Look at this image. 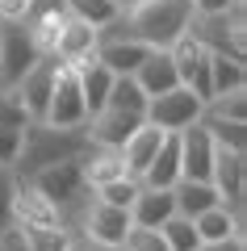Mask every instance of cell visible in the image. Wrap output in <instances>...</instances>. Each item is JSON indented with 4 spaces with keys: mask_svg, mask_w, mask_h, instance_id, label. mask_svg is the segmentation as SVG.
Listing matches in <instances>:
<instances>
[{
    "mask_svg": "<svg viewBox=\"0 0 247 251\" xmlns=\"http://www.w3.org/2000/svg\"><path fill=\"white\" fill-rule=\"evenodd\" d=\"M176 218V201H172V188H142L130 205V222L142 230H159V226Z\"/></svg>",
    "mask_w": 247,
    "mask_h": 251,
    "instance_id": "ac0fdd59",
    "label": "cell"
},
{
    "mask_svg": "<svg viewBox=\"0 0 247 251\" xmlns=\"http://www.w3.org/2000/svg\"><path fill=\"white\" fill-rule=\"evenodd\" d=\"M210 88L214 97H226V92H247V67L243 59H230V54H210ZM210 97V100H214Z\"/></svg>",
    "mask_w": 247,
    "mask_h": 251,
    "instance_id": "cb8c5ba5",
    "label": "cell"
},
{
    "mask_svg": "<svg viewBox=\"0 0 247 251\" xmlns=\"http://www.w3.org/2000/svg\"><path fill=\"white\" fill-rule=\"evenodd\" d=\"M201 117H218V122H247V92H226V97H214L205 105Z\"/></svg>",
    "mask_w": 247,
    "mask_h": 251,
    "instance_id": "f546056e",
    "label": "cell"
},
{
    "mask_svg": "<svg viewBox=\"0 0 247 251\" xmlns=\"http://www.w3.org/2000/svg\"><path fill=\"white\" fill-rule=\"evenodd\" d=\"M88 147H92L88 130H59V126H46V122H29L26 138H21V155H17L13 168L21 172V180H29L42 168H55V163H67V159H84Z\"/></svg>",
    "mask_w": 247,
    "mask_h": 251,
    "instance_id": "3957f363",
    "label": "cell"
},
{
    "mask_svg": "<svg viewBox=\"0 0 247 251\" xmlns=\"http://www.w3.org/2000/svg\"><path fill=\"white\" fill-rule=\"evenodd\" d=\"M21 138H26V130H0V168H13L17 163Z\"/></svg>",
    "mask_w": 247,
    "mask_h": 251,
    "instance_id": "836d02e7",
    "label": "cell"
},
{
    "mask_svg": "<svg viewBox=\"0 0 247 251\" xmlns=\"http://www.w3.org/2000/svg\"><path fill=\"white\" fill-rule=\"evenodd\" d=\"M26 126H29V117H26V109H21L17 92L0 88V130H26Z\"/></svg>",
    "mask_w": 247,
    "mask_h": 251,
    "instance_id": "4dcf8cb0",
    "label": "cell"
},
{
    "mask_svg": "<svg viewBox=\"0 0 247 251\" xmlns=\"http://www.w3.org/2000/svg\"><path fill=\"white\" fill-rule=\"evenodd\" d=\"M46 126H59V130H84L88 126V109L80 97V80L71 67L55 72V88H51V105H46Z\"/></svg>",
    "mask_w": 247,
    "mask_h": 251,
    "instance_id": "ba28073f",
    "label": "cell"
},
{
    "mask_svg": "<svg viewBox=\"0 0 247 251\" xmlns=\"http://www.w3.org/2000/svg\"><path fill=\"white\" fill-rule=\"evenodd\" d=\"M42 59V50L34 46L29 29L21 21H4L0 25V88H17L21 75Z\"/></svg>",
    "mask_w": 247,
    "mask_h": 251,
    "instance_id": "8992f818",
    "label": "cell"
},
{
    "mask_svg": "<svg viewBox=\"0 0 247 251\" xmlns=\"http://www.w3.org/2000/svg\"><path fill=\"white\" fill-rule=\"evenodd\" d=\"M76 72V80H80V97H84V109H88V122L105 109V100H109V88H113V80L117 75L113 72H105L97 59H88V63H80V67H71Z\"/></svg>",
    "mask_w": 247,
    "mask_h": 251,
    "instance_id": "d6986e66",
    "label": "cell"
},
{
    "mask_svg": "<svg viewBox=\"0 0 247 251\" xmlns=\"http://www.w3.org/2000/svg\"><path fill=\"white\" fill-rule=\"evenodd\" d=\"M147 122V97L138 92V84L130 75H117L113 88H109V100L97 117H92L88 143L92 147H109V151H122V143Z\"/></svg>",
    "mask_w": 247,
    "mask_h": 251,
    "instance_id": "7a4b0ae2",
    "label": "cell"
},
{
    "mask_svg": "<svg viewBox=\"0 0 247 251\" xmlns=\"http://www.w3.org/2000/svg\"><path fill=\"white\" fill-rule=\"evenodd\" d=\"M142 193V184L138 180H130V176H122V180H113V184H105V188H97L92 197L101 201V205H113V209H130L134 205V197Z\"/></svg>",
    "mask_w": 247,
    "mask_h": 251,
    "instance_id": "f1b7e54d",
    "label": "cell"
},
{
    "mask_svg": "<svg viewBox=\"0 0 247 251\" xmlns=\"http://www.w3.org/2000/svg\"><path fill=\"white\" fill-rule=\"evenodd\" d=\"M176 180H180V138L164 134V147L155 151V159H151V168L142 172L138 184L142 188H172Z\"/></svg>",
    "mask_w": 247,
    "mask_h": 251,
    "instance_id": "7402d4cb",
    "label": "cell"
},
{
    "mask_svg": "<svg viewBox=\"0 0 247 251\" xmlns=\"http://www.w3.org/2000/svg\"><path fill=\"white\" fill-rule=\"evenodd\" d=\"M55 72H59V59H55V54H42V59H38V63L29 67L26 75H21V84L13 88L29 122H46V105H51Z\"/></svg>",
    "mask_w": 247,
    "mask_h": 251,
    "instance_id": "9c48e42d",
    "label": "cell"
},
{
    "mask_svg": "<svg viewBox=\"0 0 247 251\" xmlns=\"http://www.w3.org/2000/svg\"><path fill=\"white\" fill-rule=\"evenodd\" d=\"M201 113H205V105L185 88V84L172 88V92H164V97H151L147 100V122L159 126L164 134H180V130H189L193 122H201Z\"/></svg>",
    "mask_w": 247,
    "mask_h": 251,
    "instance_id": "52a82bcc",
    "label": "cell"
},
{
    "mask_svg": "<svg viewBox=\"0 0 247 251\" xmlns=\"http://www.w3.org/2000/svg\"><path fill=\"white\" fill-rule=\"evenodd\" d=\"M97 46H101V29H92V25H84V21L67 17L59 25V34H55L51 54L63 63V67H80V63L97 59Z\"/></svg>",
    "mask_w": 247,
    "mask_h": 251,
    "instance_id": "7c38bea8",
    "label": "cell"
},
{
    "mask_svg": "<svg viewBox=\"0 0 247 251\" xmlns=\"http://www.w3.org/2000/svg\"><path fill=\"white\" fill-rule=\"evenodd\" d=\"M159 147H164V130H159V126H151V122H142L138 130L122 143V151H117V155H122L126 176H130V180H142V172L151 168V159H155Z\"/></svg>",
    "mask_w": 247,
    "mask_h": 251,
    "instance_id": "5bb4252c",
    "label": "cell"
},
{
    "mask_svg": "<svg viewBox=\"0 0 247 251\" xmlns=\"http://www.w3.org/2000/svg\"><path fill=\"white\" fill-rule=\"evenodd\" d=\"M71 251H109V247H97V243H80L76 247V243H71Z\"/></svg>",
    "mask_w": 247,
    "mask_h": 251,
    "instance_id": "f35d334b",
    "label": "cell"
},
{
    "mask_svg": "<svg viewBox=\"0 0 247 251\" xmlns=\"http://www.w3.org/2000/svg\"><path fill=\"white\" fill-rule=\"evenodd\" d=\"M34 193H42L63 218V205H88L92 201V188L84 184V168L80 159H67V163H55V168H42L26 180Z\"/></svg>",
    "mask_w": 247,
    "mask_h": 251,
    "instance_id": "277c9868",
    "label": "cell"
},
{
    "mask_svg": "<svg viewBox=\"0 0 247 251\" xmlns=\"http://www.w3.org/2000/svg\"><path fill=\"white\" fill-rule=\"evenodd\" d=\"M117 251H168V243H164V234H159V230H142V226H130Z\"/></svg>",
    "mask_w": 247,
    "mask_h": 251,
    "instance_id": "1f68e13d",
    "label": "cell"
},
{
    "mask_svg": "<svg viewBox=\"0 0 247 251\" xmlns=\"http://www.w3.org/2000/svg\"><path fill=\"white\" fill-rule=\"evenodd\" d=\"M80 168H84V184H88L92 193L126 176L122 155H117V151H109V147H88V151H84V159H80Z\"/></svg>",
    "mask_w": 247,
    "mask_h": 251,
    "instance_id": "603a6c76",
    "label": "cell"
},
{
    "mask_svg": "<svg viewBox=\"0 0 247 251\" xmlns=\"http://www.w3.org/2000/svg\"><path fill=\"white\" fill-rule=\"evenodd\" d=\"M34 0H0V21H26Z\"/></svg>",
    "mask_w": 247,
    "mask_h": 251,
    "instance_id": "d590c367",
    "label": "cell"
},
{
    "mask_svg": "<svg viewBox=\"0 0 247 251\" xmlns=\"http://www.w3.org/2000/svg\"><path fill=\"white\" fill-rule=\"evenodd\" d=\"M130 80L138 84V92L147 100L151 97H164V92H172V88H180V75H176V67H172V54L168 50H151Z\"/></svg>",
    "mask_w": 247,
    "mask_h": 251,
    "instance_id": "2e32d148",
    "label": "cell"
},
{
    "mask_svg": "<svg viewBox=\"0 0 247 251\" xmlns=\"http://www.w3.org/2000/svg\"><path fill=\"white\" fill-rule=\"evenodd\" d=\"M147 46L142 42H134V38H126V34H117V38H101V46H97V63L105 67V72H113V75H134L142 67V59H147Z\"/></svg>",
    "mask_w": 247,
    "mask_h": 251,
    "instance_id": "9a60e30c",
    "label": "cell"
},
{
    "mask_svg": "<svg viewBox=\"0 0 247 251\" xmlns=\"http://www.w3.org/2000/svg\"><path fill=\"white\" fill-rule=\"evenodd\" d=\"M13 193H17V176L13 168H0V230L13 226Z\"/></svg>",
    "mask_w": 247,
    "mask_h": 251,
    "instance_id": "d6a6232c",
    "label": "cell"
},
{
    "mask_svg": "<svg viewBox=\"0 0 247 251\" xmlns=\"http://www.w3.org/2000/svg\"><path fill=\"white\" fill-rule=\"evenodd\" d=\"M122 34L142 42L147 50H168L176 38L193 29V4L189 0H126Z\"/></svg>",
    "mask_w": 247,
    "mask_h": 251,
    "instance_id": "6da1fadb",
    "label": "cell"
},
{
    "mask_svg": "<svg viewBox=\"0 0 247 251\" xmlns=\"http://www.w3.org/2000/svg\"><path fill=\"white\" fill-rule=\"evenodd\" d=\"M29 251H71V230L67 226H17Z\"/></svg>",
    "mask_w": 247,
    "mask_h": 251,
    "instance_id": "484cf974",
    "label": "cell"
},
{
    "mask_svg": "<svg viewBox=\"0 0 247 251\" xmlns=\"http://www.w3.org/2000/svg\"><path fill=\"white\" fill-rule=\"evenodd\" d=\"M84 243H97V247H109L117 251L126 239V230H130V209H113V205H101L97 197L84 205Z\"/></svg>",
    "mask_w": 247,
    "mask_h": 251,
    "instance_id": "30bf717a",
    "label": "cell"
},
{
    "mask_svg": "<svg viewBox=\"0 0 247 251\" xmlns=\"http://www.w3.org/2000/svg\"><path fill=\"white\" fill-rule=\"evenodd\" d=\"M13 226H63V218L42 193H34L26 180H17V193H13Z\"/></svg>",
    "mask_w": 247,
    "mask_h": 251,
    "instance_id": "e0dca14e",
    "label": "cell"
},
{
    "mask_svg": "<svg viewBox=\"0 0 247 251\" xmlns=\"http://www.w3.org/2000/svg\"><path fill=\"white\" fill-rule=\"evenodd\" d=\"M210 184H214V193L222 197L226 209H239V205H243V193H247V159L239 151H222V147H214Z\"/></svg>",
    "mask_w": 247,
    "mask_h": 251,
    "instance_id": "8fae6325",
    "label": "cell"
},
{
    "mask_svg": "<svg viewBox=\"0 0 247 251\" xmlns=\"http://www.w3.org/2000/svg\"><path fill=\"white\" fill-rule=\"evenodd\" d=\"M189 4H193V17H222L235 0H189Z\"/></svg>",
    "mask_w": 247,
    "mask_h": 251,
    "instance_id": "e575fe53",
    "label": "cell"
},
{
    "mask_svg": "<svg viewBox=\"0 0 247 251\" xmlns=\"http://www.w3.org/2000/svg\"><path fill=\"white\" fill-rule=\"evenodd\" d=\"M180 180H210L214 168V138L201 122H193L189 130H180Z\"/></svg>",
    "mask_w": 247,
    "mask_h": 251,
    "instance_id": "4fadbf2b",
    "label": "cell"
},
{
    "mask_svg": "<svg viewBox=\"0 0 247 251\" xmlns=\"http://www.w3.org/2000/svg\"><path fill=\"white\" fill-rule=\"evenodd\" d=\"M168 54H172V67H176L180 84H185L201 105H210V97H214V88H210V46L197 34H185V38H176V42L168 46Z\"/></svg>",
    "mask_w": 247,
    "mask_h": 251,
    "instance_id": "5b68a950",
    "label": "cell"
},
{
    "mask_svg": "<svg viewBox=\"0 0 247 251\" xmlns=\"http://www.w3.org/2000/svg\"><path fill=\"white\" fill-rule=\"evenodd\" d=\"M159 234H164L168 251H197L201 247V239H197V230H193L189 218H168V222L159 226Z\"/></svg>",
    "mask_w": 247,
    "mask_h": 251,
    "instance_id": "83f0119b",
    "label": "cell"
},
{
    "mask_svg": "<svg viewBox=\"0 0 247 251\" xmlns=\"http://www.w3.org/2000/svg\"><path fill=\"white\" fill-rule=\"evenodd\" d=\"M0 251H29L26 239L17 234V226H9V230H0Z\"/></svg>",
    "mask_w": 247,
    "mask_h": 251,
    "instance_id": "8d00e7d4",
    "label": "cell"
},
{
    "mask_svg": "<svg viewBox=\"0 0 247 251\" xmlns=\"http://www.w3.org/2000/svg\"><path fill=\"white\" fill-rule=\"evenodd\" d=\"M201 126L210 130L214 147H222V151H239L243 155V143H247V122H218V117H201Z\"/></svg>",
    "mask_w": 247,
    "mask_h": 251,
    "instance_id": "4316f807",
    "label": "cell"
},
{
    "mask_svg": "<svg viewBox=\"0 0 247 251\" xmlns=\"http://www.w3.org/2000/svg\"><path fill=\"white\" fill-rule=\"evenodd\" d=\"M197 251H243V239H222V243H201Z\"/></svg>",
    "mask_w": 247,
    "mask_h": 251,
    "instance_id": "74e56055",
    "label": "cell"
},
{
    "mask_svg": "<svg viewBox=\"0 0 247 251\" xmlns=\"http://www.w3.org/2000/svg\"><path fill=\"white\" fill-rule=\"evenodd\" d=\"M193 230L201 243H222V239H243V205L226 209V205H214L205 209L201 218H193Z\"/></svg>",
    "mask_w": 247,
    "mask_h": 251,
    "instance_id": "ffe728a7",
    "label": "cell"
},
{
    "mask_svg": "<svg viewBox=\"0 0 247 251\" xmlns=\"http://www.w3.org/2000/svg\"><path fill=\"white\" fill-rule=\"evenodd\" d=\"M0 25H4V21H0Z\"/></svg>",
    "mask_w": 247,
    "mask_h": 251,
    "instance_id": "ab89813d",
    "label": "cell"
},
{
    "mask_svg": "<svg viewBox=\"0 0 247 251\" xmlns=\"http://www.w3.org/2000/svg\"><path fill=\"white\" fill-rule=\"evenodd\" d=\"M63 9H67V17L84 21V25L105 29L122 17V0H63Z\"/></svg>",
    "mask_w": 247,
    "mask_h": 251,
    "instance_id": "d4e9b609",
    "label": "cell"
},
{
    "mask_svg": "<svg viewBox=\"0 0 247 251\" xmlns=\"http://www.w3.org/2000/svg\"><path fill=\"white\" fill-rule=\"evenodd\" d=\"M172 201H176V218H201L205 209H214V205H222V197L214 193V184L210 180H176L172 184Z\"/></svg>",
    "mask_w": 247,
    "mask_h": 251,
    "instance_id": "44dd1931",
    "label": "cell"
}]
</instances>
